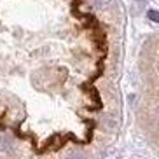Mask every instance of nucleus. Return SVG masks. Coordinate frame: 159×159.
Wrapping results in <instances>:
<instances>
[{
    "instance_id": "f03ea898",
    "label": "nucleus",
    "mask_w": 159,
    "mask_h": 159,
    "mask_svg": "<svg viewBox=\"0 0 159 159\" xmlns=\"http://www.w3.org/2000/svg\"><path fill=\"white\" fill-rule=\"evenodd\" d=\"M149 16L152 18V21H157V12H156V11H150Z\"/></svg>"
},
{
    "instance_id": "f257e3e1",
    "label": "nucleus",
    "mask_w": 159,
    "mask_h": 159,
    "mask_svg": "<svg viewBox=\"0 0 159 159\" xmlns=\"http://www.w3.org/2000/svg\"><path fill=\"white\" fill-rule=\"evenodd\" d=\"M96 9H107L110 5H114V0H89Z\"/></svg>"
}]
</instances>
